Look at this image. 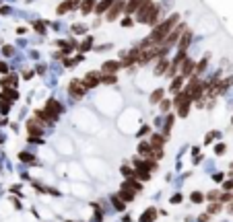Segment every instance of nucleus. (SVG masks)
I'll use <instances>...</instances> for the list:
<instances>
[{"label": "nucleus", "instance_id": "nucleus-1", "mask_svg": "<svg viewBox=\"0 0 233 222\" xmlns=\"http://www.w3.org/2000/svg\"><path fill=\"white\" fill-rule=\"evenodd\" d=\"M178 23V15H173L171 19H167L163 25H159V27H155V31L151 33V43H159L161 39H165L167 37V33L171 31V27Z\"/></svg>", "mask_w": 233, "mask_h": 222}, {"label": "nucleus", "instance_id": "nucleus-2", "mask_svg": "<svg viewBox=\"0 0 233 222\" xmlns=\"http://www.w3.org/2000/svg\"><path fill=\"white\" fill-rule=\"evenodd\" d=\"M85 82L83 80H72L70 82V86H68V93L72 95V97H83V93H85Z\"/></svg>", "mask_w": 233, "mask_h": 222}, {"label": "nucleus", "instance_id": "nucleus-3", "mask_svg": "<svg viewBox=\"0 0 233 222\" xmlns=\"http://www.w3.org/2000/svg\"><path fill=\"white\" fill-rule=\"evenodd\" d=\"M186 93L190 95V99H198L200 95H202V84H200L196 78H194L192 82L188 84V89H186Z\"/></svg>", "mask_w": 233, "mask_h": 222}, {"label": "nucleus", "instance_id": "nucleus-4", "mask_svg": "<svg viewBox=\"0 0 233 222\" xmlns=\"http://www.w3.org/2000/svg\"><path fill=\"white\" fill-rule=\"evenodd\" d=\"M27 130H29L31 140H35V138H39V136H41V128L37 126V121H35V119H31V121L27 123Z\"/></svg>", "mask_w": 233, "mask_h": 222}, {"label": "nucleus", "instance_id": "nucleus-5", "mask_svg": "<svg viewBox=\"0 0 233 222\" xmlns=\"http://www.w3.org/2000/svg\"><path fill=\"white\" fill-rule=\"evenodd\" d=\"M118 68H120L118 62H114V60H107V62L101 66V72H109V74H111V72H116Z\"/></svg>", "mask_w": 233, "mask_h": 222}, {"label": "nucleus", "instance_id": "nucleus-6", "mask_svg": "<svg viewBox=\"0 0 233 222\" xmlns=\"http://www.w3.org/2000/svg\"><path fill=\"white\" fill-rule=\"evenodd\" d=\"M155 218H157V210H155V208H149V210L140 216V222H153Z\"/></svg>", "mask_w": 233, "mask_h": 222}, {"label": "nucleus", "instance_id": "nucleus-7", "mask_svg": "<svg viewBox=\"0 0 233 222\" xmlns=\"http://www.w3.org/2000/svg\"><path fill=\"white\" fill-rule=\"evenodd\" d=\"M17 97H19V93H17L15 89H4L2 95H0V99H6V101H15Z\"/></svg>", "mask_w": 233, "mask_h": 222}, {"label": "nucleus", "instance_id": "nucleus-8", "mask_svg": "<svg viewBox=\"0 0 233 222\" xmlns=\"http://www.w3.org/2000/svg\"><path fill=\"white\" fill-rule=\"evenodd\" d=\"M138 152L142 154V156H153V148H151V144H149V142H140Z\"/></svg>", "mask_w": 233, "mask_h": 222}, {"label": "nucleus", "instance_id": "nucleus-9", "mask_svg": "<svg viewBox=\"0 0 233 222\" xmlns=\"http://www.w3.org/2000/svg\"><path fill=\"white\" fill-rule=\"evenodd\" d=\"M122 6H124L122 2H116V4H114V8H111V10L107 12V19H109V21H114L116 17H118L120 12H122Z\"/></svg>", "mask_w": 233, "mask_h": 222}, {"label": "nucleus", "instance_id": "nucleus-10", "mask_svg": "<svg viewBox=\"0 0 233 222\" xmlns=\"http://www.w3.org/2000/svg\"><path fill=\"white\" fill-rule=\"evenodd\" d=\"M83 82H85V86H87V89H93L95 84L99 82V76H97V74H89V76L83 80Z\"/></svg>", "mask_w": 233, "mask_h": 222}, {"label": "nucleus", "instance_id": "nucleus-11", "mask_svg": "<svg viewBox=\"0 0 233 222\" xmlns=\"http://www.w3.org/2000/svg\"><path fill=\"white\" fill-rule=\"evenodd\" d=\"M163 144H165V138H163V136H159V134H155V136H151V146H155V148H157V150H159V148L163 146Z\"/></svg>", "mask_w": 233, "mask_h": 222}, {"label": "nucleus", "instance_id": "nucleus-12", "mask_svg": "<svg viewBox=\"0 0 233 222\" xmlns=\"http://www.w3.org/2000/svg\"><path fill=\"white\" fill-rule=\"evenodd\" d=\"M111 2H114V0H101V4L95 6V12H97V15H99V12H105V10L109 8V4H111Z\"/></svg>", "mask_w": 233, "mask_h": 222}, {"label": "nucleus", "instance_id": "nucleus-13", "mask_svg": "<svg viewBox=\"0 0 233 222\" xmlns=\"http://www.w3.org/2000/svg\"><path fill=\"white\" fill-rule=\"evenodd\" d=\"M93 2H95V0H83V2H80V10H83V15H87V12L93 10Z\"/></svg>", "mask_w": 233, "mask_h": 222}, {"label": "nucleus", "instance_id": "nucleus-14", "mask_svg": "<svg viewBox=\"0 0 233 222\" xmlns=\"http://www.w3.org/2000/svg\"><path fill=\"white\" fill-rule=\"evenodd\" d=\"M142 4L140 0H130L128 2V6H126V12H134V10H138V6Z\"/></svg>", "mask_w": 233, "mask_h": 222}, {"label": "nucleus", "instance_id": "nucleus-15", "mask_svg": "<svg viewBox=\"0 0 233 222\" xmlns=\"http://www.w3.org/2000/svg\"><path fill=\"white\" fill-rule=\"evenodd\" d=\"M120 197H122L124 202H132V200H134V191H130V189H122Z\"/></svg>", "mask_w": 233, "mask_h": 222}, {"label": "nucleus", "instance_id": "nucleus-16", "mask_svg": "<svg viewBox=\"0 0 233 222\" xmlns=\"http://www.w3.org/2000/svg\"><path fill=\"white\" fill-rule=\"evenodd\" d=\"M72 4H75L72 0H66V2H62V4L58 6V15H64V12H66V10H68V8H70V6H72Z\"/></svg>", "mask_w": 233, "mask_h": 222}, {"label": "nucleus", "instance_id": "nucleus-17", "mask_svg": "<svg viewBox=\"0 0 233 222\" xmlns=\"http://www.w3.org/2000/svg\"><path fill=\"white\" fill-rule=\"evenodd\" d=\"M182 80H184V76H178V78H173V82H171V91H173V93H179Z\"/></svg>", "mask_w": 233, "mask_h": 222}, {"label": "nucleus", "instance_id": "nucleus-18", "mask_svg": "<svg viewBox=\"0 0 233 222\" xmlns=\"http://www.w3.org/2000/svg\"><path fill=\"white\" fill-rule=\"evenodd\" d=\"M190 37H192L190 33H186V35H184V39L179 41V52H186V47H188V43H190Z\"/></svg>", "mask_w": 233, "mask_h": 222}, {"label": "nucleus", "instance_id": "nucleus-19", "mask_svg": "<svg viewBox=\"0 0 233 222\" xmlns=\"http://www.w3.org/2000/svg\"><path fill=\"white\" fill-rule=\"evenodd\" d=\"M192 68H194V64L190 62V60H186V64H184V70H182V76H188V74H192Z\"/></svg>", "mask_w": 233, "mask_h": 222}, {"label": "nucleus", "instance_id": "nucleus-20", "mask_svg": "<svg viewBox=\"0 0 233 222\" xmlns=\"http://www.w3.org/2000/svg\"><path fill=\"white\" fill-rule=\"evenodd\" d=\"M167 68V62H165V58H161V62H159L157 70H155V74H163V70Z\"/></svg>", "mask_w": 233, "mask_h": 222}, {"label": "nucleus", "instance_id": "nucleus-21", "mask_svg": "<svg viewBox=\"0 0 233 222\" xmlns=\"http://www.w3.org/2000/svg\"><path fill=\"white\" fill-rule=\"evenodd\" d=\"M17 82V76H6L2 78V86H8V84H15Z\"/></svg>", "mask_w": 233, "mask_h": 222}, {"label": "nucleus", "instance_id": "nucleus-22", "mask_svg": "<svg viewBox=\"0 0 233 222\" xmlns=\"http://www.w3.org/2000/svg\"><path fill=\"white\" fill-rule=\"evenodd\" d=\"M161 97H163V89L155 91V93H153V97H151V101H153V103H157V101H159V99H161Z\"/></svg>", "mask_w": 233, "mask_h": 222}, {"label": "nucleus", "instance_id": "nucleus-23", "mask_svg": "<svg viewBox=\"0 0 233 222\" xmlns=\"http://www.w3.org/2000/svg\"><path fill=\"white\" fill-rule=\"evenodd\" d=\"M122 173H124L126 177H134V175H136V171H132L130 167H122Z\"/></svg>", "mask_w": 233, "mask_h": 222}, {"label": "nucleus", "instance_id": "nucleus-24", "mask_svg": "<svg viewBox=\"0 0 233 222\" xmlns=\"http://www.w3.org/2000/svg\"><path fill=\"white\" fill-rule=\"evenodd\" d=\"M219 210H221V204H210V206H208V212L210 214H217Z\"/></svg>", "mask_w": 233, "mask_h": 222}, {"label": "nucleus", "instance_id": "nucleus-25", "mask_svg": "<svg viewBox=\"0 0 233 222\" xmlns=\"http://www.w3.org/2000/svg\"><path fill=\"white\" fill-rule=\"evenodd\" d=\"M192 202H194V204H200V202H202V193L194 191V193H192Z\"/></svg>", "mask_w": 233, "mask_h": 222}, {"label": "nucleus", "instance_id": "nucleus-26", "mask_svg": "<svg viewBox=\"0 0 233 222\" xmlns=\"http://www.w3.org/2000/svg\"><path fill=\"white\" fill-rule=\"evenodd\" d=\"M206 62H208V60H206V58H204V60H202V62H200V64H198V66H196V72H198V74H200V72H202V70H204V68H206Z\"/></svg>", "mask_w": 233, "mask_h": 222}, {"label": "nucleus", "instance_id": "nucleus-27", "mask_svg": "<svg viewBox=\"0 0 233 222\" xmlns=\"http://www.w3.org/2000/svg\"><path fill=\"white\" fill-rule=\"evenodd\" d=\"M114 206L118 208V210H124V204H122V200H120V197H114Z\"/></svg>", "mask_w": 233, "mask_h": 222}, {"label": "nucleus", "instance_id": "nucleus-28", "mask_svg": "<svg viewBox=\"0 0 233 222\" xmlns=\"http://www.w3.org/2000/svg\"><path fill=\"white\" fill-rule=\"evenodd\" d=\"M21 160H25V163H31V160H33V156H29L27 152H21Z\"/></svg>", "mask_w": 233, "mask_h": 222}, {"label": "nucleus", "instance_id": "nucleus-29", "mask_svg": "<svg viewBox=\"0 0 233 222\" xmlns=\"http://www.w3.org/2000/svg\"><path fill=\"white\" fill-rule=\"evenodd\" d=\"M33 27H35V31H37V33H44V31H45V29H44V25H41V23H35Z\"/></svg>", "mask_w": 233, "mask_h": 222}, {"label": "nucleus", "instance_id": "nucleus-30", "mask_svg": "<svg viewBox=\"0 0 233 222\" xmlns=\"http://www.w3.org/2000/svg\"><path fill=\"white\" fill-rule=\"evenodd\" d=\"M169 107H171V103H169V101H163V103H161V109H163V111H167Z\"/></svg>", "mask_w": 233, "mask_h": 222}, {"label": "nucleus", "instance_id": "nucleus-31", "mask_svg": "<svg viewBox=\"0 0 233 222\" xmlns=\"http://www.w3.org/2000/svg\"><path fill=\"white\" fill-rule=\"evenodd\" d=\"M103 82H116V76H105Z\"/></svg>", "mask_w": 233, "mask_h": 222}, {"label": "nucleus", "instance_id": "nucleus-32", "mask_svg": "<svg viewBox=\"0 0 233 222\" xmlns=\"http://www.w3.org/2000/svg\"><path fill=\"white\" fill-rule=\"evenodd\" d=\"M91 47V39H87L85 41V45H80V49H89Z\"/></svg>", "mask_w": 233, "mask_h": 222}, {"label": "nucleus", "instance_id": "nucleus-33", "mask_svg": "<svg viewBox=\"0 0 233 222\" xmlns=\"http://www.w3.org/2000/svg\"><path fill=\"white\" fill-rule=\"evenodd\" d=\"M229 200H233V193H225L223 195V202H229Z\"/></svg>", "mask_w": 233, "mask_h": 222}, {"label": "nucleus", "instance_id": "nucleus-34", "mask_svg": "<svg viewBox=\"0 0 233 222\" xmlns=\"http://www.w3.org/2000/svg\"><path fill=\"white\" fill-rule=\"evenodd\" d=\"M0 74H6V64H2V62H0Z\"/></svg>", "mask_w": 233, "mask_h": 222}, {"label": "nucleus", "instance_id": "nucleus-35", "mask_svg": "<svg viewBox=\"0 0 233 222\" xmlns=\"http://www.w3.org/2000/svg\"><path fill=\"white\" fill-rule=\"evenodd\" d=\"M223 187H225V189H233V181H227V183L223 185Z\"/></svg>", "mask_w": 233, "mask_h": 222}, {"label": "nucleus", "instance_id": "nucleus-36", "mask_svg": "<svg viewBox=\"0 0 233 222\" xmlns=\"http://www.w3.org/2000/svg\"><path fill=\"white\" fill-rule=\"evenodd\" d=\"M198 220H200V222H208V214H202V216H200Z\"/></svg>", "mask_w": 233, "mask_h": 222}, {"label": "nucleus", "instance_id": "nucleus-37", "mask_svg": "<svg viewBox=\"0 0 233 222\" xmlns=\"http://www.w3.org/2000/svg\"><path fill=\"white\" fill-rule=\"evenodd\" d=\"M217 152H219V154L225 152V146H223V144H219V146H217Z\"/></svg>", "mask_w": 233, "mask_h": 222}, {"label": "nucleus", "instance_id": "nucleus-38", "mask_svg": "<svg viewBox=\"0 0 233 222\" xmlns=\"http://www.w3.org/2000/svg\"><path fill=\"white\" fill-rule=\"evenodd\" d=\"M4 54L10 56V54H13V47H8V45H6V47H4Z\"/></svg>", "mask_w": 233, "mask_h": 222}, {"label": "nucleus", "instance_id": "nucleus-39", "mask_svg": "<svg viewBox=\"0 0 233 222\" xmlns=\"http://www.w3.org/2000/svg\"><path fill=\"white\" fill-rule=\"evenodd\" d=\"M179 200H182V195H173V197H171V202H173V204H178Z\"/></svg>", "mask_w": 233, "mask_h": 222}, {"label": "nucleus", "instance_id": "nucleus-40", "mask_svg": "<svg viewBox=\"0 0 233 222\" xmlns=\"http://www.w3.org/2000/svg\"><path fill=\"white\" fill-rule=\"evenodd\" d=\"M229 214H233V206H229Z\"/></svg>", "mask_w": 233, "mask_h": 222}, {"label": "nucleus", "instance_id": "nucleus-41", "mask_svg": "<svg viewBox=\"0 0 233 222\" xmlns=\"http://www.w3.org/2000/svg\"><path fill=\"white\" fill-rule=\"evenodd\" d=\"M231 169H233V165H231Z\"/></svg>", "mask_w": 233, "mask_h": 222}]
</instances>
